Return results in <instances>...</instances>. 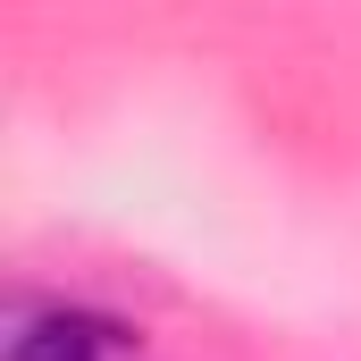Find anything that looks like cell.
Instances as JSON below:
<instances>
[{
  "mask_svg": "<svg viewBox=\"0 0 361 361\" xmlns=\"http://www.w3.org/2000/svg\"><path fill=\"white\" fill-rule=\"evenodd\" d=\"M0 361H152V353H143L135 319H118L101 302H76V294H51V302L8 311Z\"/></svg>",
  "mask_w": 361,
  "mask_h": 361,
  "instance_id": "6da1fadb",
  "label": "cell"
}]
</instances>
